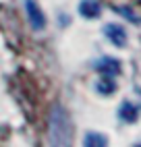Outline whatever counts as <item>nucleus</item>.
<instances>
[{
    "label": "nucleus",
    "mask_w": 141,
    "mask_h": 147,
    "mask_svg": "<svg viewBox=\"0 0 141 147\" xmlns=\"http://www.w3.org/2000/svg\"><path fill=\"white\" fill-rule=\"evenodd\" d=\"M85 145H108L106 137L104 135H98V133H87L85 135Z\"/></svg>",
    "instance_id": "nucleus-7"
},
{
    "label": "nucleus",
    "mask_w": 141,
    "mask_h": 147,
    "mask_svg": "<svg viewBox=\"0 0 141 147\" xmlns=\"http://www.w3.org/2000/svg\"><path fill=\"white\" fill-rule=\"evenodd\" d=\"M25 13H27V19H29V25L35 31L46 27V15L42 13V8L37 6L35 0H25Z\"/></svg>",
    "instance_id": "nucleus-2"
},
{
    "label": "nucleus",
    "mask_w": 141,
    "mask_h": 147,
    "mask_svg": "<svg viewBox=\"0 0 141 147\" xmlns=\"http://www.w3.org/2000/svg\"><path fill=\"white\" fill-rule=\"evenodd\" d=\"M98 71L104 77H110V75H116L120 71V64L116 60H110V58H102V60L98 62Z\"/></svg>",
    "instance_id": "nucleus-5"
},
{
    "label": "nucleus",
    "mask_w": 141,
    "mask_h": 147,
    "mask_svg": "<svg viewBox=\"0 0 141 147\" xmlns=\"http://www.w3.org/2000/svg\"><path fill=\"white\" fill-rule=\"evenodd\" d=\"M79 13H81L85 19H96V17H100L102 8H100V4L96 0H83V2L79 4Z\"/></svg>",
    "instance_id": "nucleus-4"
},
{
    "label": "nucleus",
    "mask_w": 141,
    "mask_h": 147,
    "mask_svg": "<svg viewBox=\"0 0 141 147\" xmlns=\"http://www.w3.org/2000/svg\"><path fill=\"white\" fill-rule=\"evenodd\" d=\"M118 116L123 118L125 122H135L137 120V116H139V112H137V108L133 106V104H123L120 106V110H118Z\"/></svg>",
    "instance_id": "nucleus-6"
},
{
    "label": "nucleus",
    "mask_w": 141,
    "mask_h": 147,
    "mask_svg": "<svg viewBox=\"0 0 141 147\" xmlns=\"http://www.w3.org/2000/svg\"><path fill=\"white\" fill-rule=\"evenodd\" d=\"M50 139L56 145H66L70 139V122L60 106H56L50 116Z\"/></svg>",
    "instance_id": "nucleus-1"
},
{
    "label": "nucleus",
    "mask_w": 141,
    "mask_h": 147,
    "mask_svg": "<svg viewBox=\"0 0 141 147\" xmlns=\"http://www.w3.org/2000/svg\"><path fill=\"white\" fill-rule=\"evenodd\" d=\"M98 89L102 91V93H114V83L104 79V81H100V83H98Z\"/></svg>",
    "instance_id": "nucleus-8"
},
{
    "label": "nucleus",
    "mask_w": 141,
    "mask_h": 147,
    "mask_svg": "<svg viewBox=\"0 0 141 147\" xmlns=\"http://www.w3.org/2000/svg\"><path fill=\"white\" fill-rule=\"evenodd\" d=\"M104 33H106V37H108L114 46H118V48H125V46H127V31H125L120 25H116V23L106 25V27H104Z\"/></svg>",
    "instance_id": "nucleus-3"
}]
</instances>
